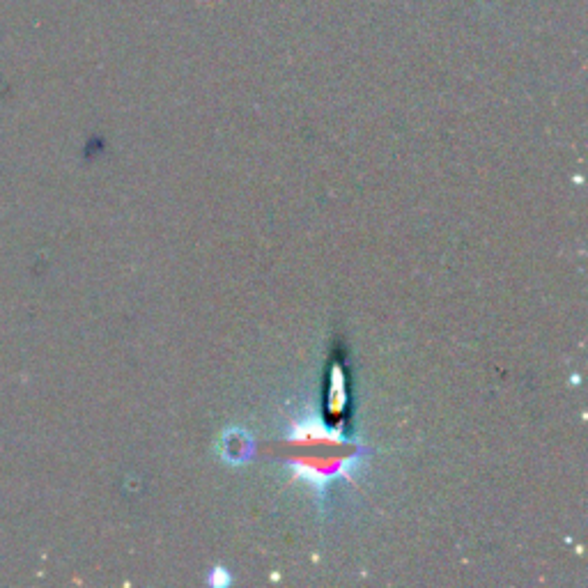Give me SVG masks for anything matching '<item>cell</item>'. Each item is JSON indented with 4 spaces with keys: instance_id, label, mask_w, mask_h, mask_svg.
I'll return each mask as SVG.
<instances>
[{
    "instance_id": "cell-1",
    "label": "cell",
    "mask_w": 588,
    "mask_h": 588,
    "mask_svg": "<svg viewBox=\"0 0 588 588\" xmlns=\"http://www.w3.org/2000/svg\"><path fill=\"white\" fill-rule=\"evenodd\" d=\"M216 579H219V582H223V584H228V582H230L228 577H223V570H216Z\"/></svg>"
}]
</instances>
